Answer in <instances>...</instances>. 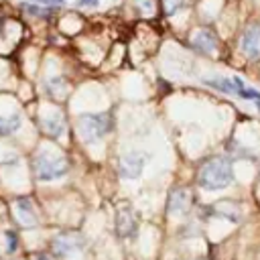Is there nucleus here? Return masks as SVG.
I'll list each match as a JSON object with an SVG mask.
<instances>
[{"label": "nucleus", "instance_id": "f8f14e48", "mask_svg": "<svg viewBox=\"0 0 260 260\" xmlns=\"http://www.w3.org/2000/svg\"><path fill=\"white\" fill-rule=\"evenodd\" d=\"M41 128L49 134V136H53V138H57V136H61L63 134V130H65V122H63V118L61 116H51V118H41Z\"/></svg>", "mask_w": 260, "mask_h": 260}, {"label": "nucleus", "instance_id": "4468645a", "mask_svg": "<svg viewBox=\"0 0 260 260\" xmlns=\"http://www.w3.org/2000/svg\"><path fill=\"white\" fill-rule=\"evenodd\" d=\"M20 128V116L12 114V116H0V136H8L14 130Z\"/></svg>", "mask_w": 260, "mask_h": 260}, {"label": "nucleus", "instance_id": "4be33fe9", "mask_svg": "<svg viewBox=\"0 0 260 260\" xmlns=\"http://www.w3.org/2000/svg\"><path fill=\"white\" fill-rule=\"evenodd\" d=\"M2 28H4V18H0V35H2Z\"/></svg>", "mask_w": 260, "mask_h": 260}, {"label": "nucleus", "instance_id": "2eb2a0df", "mask_svg": "<svg viewBox=\"0 0 260 260\" xmlns=\"http://www.w3.org/2000/svg\"><path fill=\"white\" fill-rule=\"evenodd\" d=\"M20 8H22L26 14L41 16V18H45V16H49V14H51V8H41V6H37V4H22Z\"/></svg>", "mask_w": 260, "mask_h": 260}, {"label": "nucleus", "instance_id": "f3484780", "mask_svg": "<svg viewBox=\"0 0 260 260\" xmlns=\"http://www.w3.org/2000/svg\"><path fill=\"white\" fill-rule=\"evenodd\" d=\"M4 236H6V250H8V252H14V250H16V244H18L16 234H14V232H6Z\"/></svg>", "mask_w": 260, "mask_h": 260}, {"label": "nucleus", "instance_id": "aec40b11", "mask_svg": "<svg viewBox=\"0 0 260 260\" xmlns=\"http://www.w3.org/2000/svg\"><path fill=\"white\" fill-rule=\"evenodd\" d=\"M37 2H45V4H63L65 0H37Z\"/></svg>", "mask_w": 260, "mask_h": 260}, {"label": "nucleus", "instance_id": "f257e3e1", "mask_svg": "<svg viewBox=\"0 0 260 260\" xmlns=\"http://www.w3.org/2000/svg\"><path fill=\"white\" fill-rule=\"evenodd\" d=\"M232 181H234V167L232 160L225 156H213L205 160L197 173V185L205 191L225 189Z\"/></svg>", "mask_w": 260, "mask_h": 260}, {"label": "nucleus", "instance_id": "ddd939ff", "mask_svg": "<svg viewBox=\"0 0 260 260\" xmlns=\"http://www.w3.org/2000/svg\"><path fill=\"white\" fill-rule=\"evenodd\" d=\"M205 85H211L213 89L221 91V93H228V95H236V87H234V81L232 79H225V77H211V79H203Z\"/></svg>", "mask_w": 260, "mask_h": 260}, {"label": "nucleus", "instance_id": "9b49d317", "mask_svg": "<svg viewBox=\"0 0 260 260\" xmlns=\"http://www.w3.org/2000/svg\"><path fill=\"white\" fill-rule=\"evenodd\" d=\"M213 211L217 213V215H221V217H225L228 221H232V223H238L240 221V209H238V205L234 203V201H217L215 205H213Z\"/></svg>", "mask_w": 260, "mask_h": 260}, {"label": "nucleus", "instance_id": "a211bd4d", "mask_svg": "<svg viewBox=\"0 0 260 260\" xmlns=\"http://www.w3.org/2000/svg\"><path fill=\"white\" fill-rule=\"evenodd\" d=\"M100 4V0H77V6L81 8H95Z\"/></svg>", "mask_w": 260, "mask_h": 260}, {"label": "nucleus", "instance_id": "412c9836", "mask_svg": "<svg viewBox=\"0 0 260 260\" xmlns=\"http://www.w3.org/2000/svg\"><path fill=\"white\" fill-rule=\"evenodd\" d=\"M35 260H49V256L47 254H39V256H35Z\"/></svg>", "mask_w": 260, "mask_h": 260}, {"label": "nucleus", "instance_id": "20e7f679", "mask_svg": "<svg viewBox=\"0 0 260 260\" xmlns=\"http://www.w3.org/2000/svg\"><path fill=\"white\" fill-rule=\"evenodd\" d=\"M191 203H193L191 191L185 189V187H175V189L169 193L167 211H169L171 215H185V213L191 209Z\"/></svg>", "mask_w": 260, "mask_h": 260}, {"label": "nucleus", "instance_id": "1a4fd4ad", "mask_svg": "<svg viewBox=\"0 0 260 260\" xmlns=\"http://www.w3.org/2000/svg\"><path fill=\"white\" fill-rule=\"evenodd\" d=\"M191 45H193L199 53L211 55V53H215V49H217V37H215L209 28H197V30L193 32V37H191Z\"/></svg>", "mask_w": 260, "mask_h": 260}, {"label": "nucleus", "instance_id": "5701e85b", "mask_svg": "<svg viewBox=\"0 0 260 260\" xmlns=\"http://www.w3.org/2000/svg\"><path fill=\"white\" fill-rule=\"evenodd\" d=\"M201 260H203V258H201Z\"/></svg>", "mask_w": 260, "mask_h": 260}, {"label": "nucleus", "instance_id": "6ab92c4d", "mask_svg": "<svg viewBox=\"0 0 260 260\" xmlns=\"http://www.w3.org/2000/svg\"><path fill=\"white\" fill-rule=\"evenodd\" d=\"M136 6H144V10H146V12H152L154 2H152V0H136Z\"/></svg>", "mask_w": 260, "mask_h": 260}, {"label": "nucleus", "instance_id": "f03ea898", "mask_svg": "<svg viewBox=\"0 0 260 260\" xmlns=\"http://www.w3.org/2000/svg\"><path fill=\"white\" fill-rule=\"evenodd\" d=\"M32 171L39 181H55L69 173V162L59 152L41 150L32 158Z\"/></svg>", "mask_w": 260, "mask_h": 260}, {"label": "nucleus", "instance_id": "423d86ee", "mask_svg": "<svg viewBox=\"0 0 260 260\" xmlns=\"http://www.w3.org/2000/svg\"><path fill=\"white\" fill-rule=\"evenodd\" d=\"M83 246H85V240L79 234H59L51 242V248L57 256H69V254L81 250Z\"/></svg>", "mask_w": 260, "mask_h": 260}, {"label": "nucleus", "instance_id": "0eeeda50", "mask_svg": "<svg viewBox=\"0 0 260 260\" xmlns=\"http://www.w3.org/2000/svg\"><path fill=\"white\" fill-rule=\"evenodd\" d=\"M240 51L248 59H260V24H248L240 39Z\"/></svg>", "mask_w": 260, "mask_h": 260}, {"label": "nucleus", "instance_id": "7ed1b4c3", "mask_svg": "<svg viewBox=\"0 0 260 260\" xmlns=\"http://www.w3.org/2000/svg\"><path fill=\"white\" fill-rule=\"evenodd\" d=\"M114 128L112 114L98 112V114H81L77 118V132L83 138V142H100L110 130Z\"/></svg>", "mask_w": 260, "mask_h": 260}, {"label": "nucleus", "instance_id": "dca6fc26", "mask_svg": "<svg viewBox=\"0 0 260 260\" xmlns=\"http://www.w3.org/2000/svg\"><path fill=\"white\" fill-rule=\"evenodd\" d=\"M183 2L185 0H165V10L169 14H175L179 8H183Z\"/></svg>", "mask_w": 260, "mask_h": 260}, {"label": "nucleus", "instance_id": "6e6552de", "mask_svg": "<svg viewBox=\"0 0 260 260\" xmlns=\"http://www.w3.org/2000/svg\"><path fill=\"white\" fill-rule=\"evenodd\" d=\"M142 169H144V156L142 154L128 152V154L120 156V162H118L120 177H124V179H138Z\"/></svg>", "mask_w": 260, "mask_h": 260}, {"label": "nucleus", "instance_id": "39448f33", "mask_svg": "<svg viewBox=\"0 0 260 260\" xmlns=\"http://www.w3.org/2000/svg\"><path fill=\"white\" fill-rule=\"evenodd\" d=\"M138 232V219L130 205H124L116 211V234L120 238H132Z\"/></svg>", "mask_w": 260, "mask_h": 260}, {"label": "nucleus", "instance_id": "9d476101", "mask_svg": "<svg viewBox=\"0 0 260 260\" xmlns=\"http://www.w3.org/2000/svg\"><path fill=\"white\" fill-rule=\"evenodd\" d=\"M14 211H16V217L20 221L22 228H32L37 225V213H35V207L30 203V199L26 197H18L14 201Z\"/></svg>", "mask_w": 260, "mask_h": 260}]
</instances>
